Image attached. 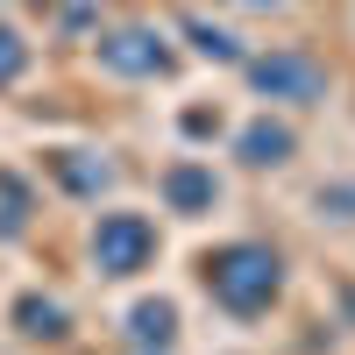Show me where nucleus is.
Listing matches in <instances>:
<instances>
[{
    "mask_svg": "<svg viewBox=\"0 0 355 355\" xmlns=\"http://www.w3.org/2000/svg\"><path fill=\"white\" fill-rule=\"evenodd\" d=\"M206 284L220 291V306H234V313H263V306L277 299V256L256 249V242H234V249H220L214 263H206Z\"/></svg>",
    "mask_w": 355,
    "mask_h": 355,
    "instance_id": "1",
    "label": "nucleus"
},
{
    "mask_svg": "<svg viewBox=\"0 0 355 355\" xmlns=\"http://www.w3.org/2000/svg\"><path fill=\"white\" fill-rule=\"evenodd\" d=\"M150 249H157V227L142 220V214H107V220H100V234H93L100 270H114V277L142 270V263H150Z\"/></svg>",
    "mask_w": 355,
    "mask_h": 355,
    "instance_id": "2",
    "label": "nucleus"
},
{
    "mask_svg": "<svg viewBox=\"0 0 355 355\" xmlns=\"http://www.w3.org/2000/svg\"><path fill=\"white\" fill-rule=\"evenodd\" d=\"M256 85H263V93L313 100L320 93V64H313V57H270V64H256Z\"/></svg>",
    "mask_w": 355,
    "mask_h": 355,
    "instance_id": "3",
    "label": "nucleus"
},
{
    "mask_svg": "<svg viewBox=\"0 0 355 355\" xmlns=\"http://www.w3.org/2000/svg\"><path fill=\"white\" fill-rule=\"evenodd\" d=\"M107 64H121V71H157L164 50H157L150 36H114V43H107Z\"/></svg>",
    "mask_w": 355,
    "mask_h": 355,
    "instance_id": "4",
    "label": "nucleus"
},
{
    "mask_svg": "<svg viewBox=\"0 0 355 355\" xmlns=\"http://www.w3.org/2000/svg\"><path fill=\"white\" fill-rule=\"evenodd\" d=\"M242 150H249V164H277V157L291 150V135H284V128H249Z\"/></svg>",
    "mask_w": 355,
    "mask_h": 355,
    "instance_id": "5",
    "label": "nucleus"
},
{
    "mask_svg": "<svg viewBox=\"0 0 355 355\" xmlns=\"http://www.w3.org/2000/svg\"><path fill=\"white\" fill-rule=\"evenodd\" d=\"M171 199H178V206L214 199V178H206V171H192V164H185V171H171Z\"/></svg>",
    "mask_w": 355,
    "mask_h": 355,
    "instance_id": "6",
    "label": "nucleus"
},
{
    "mask_svg": "<svg viewBox=\"0 0 355 355\" xmlns=\"http://www.w3.org/2000/svg\"><path fill=\"white\" fill-rule=\"evenodd\" d=\"M135 334L142 341H171V306H135Z\"/></svg>",
    "mask_w": 355,
    "mask_h": 355,
    "instance_id": "7",
    "label": "nucleus"
},
{
    "mask_svg": "<svg viewBox=\"0 0 355 355\" xmlns=\"http://www.w3.org/2000/svg\"><path fill=\"white\" fill-rule=\"evenodd\" d=\"M21 64H28V50H21V43L8 36V28H0V85H8V78H15Z\"/></svg>",
    "mask_w": 355,
    "mask_h": 355,
    "instance_id": "8",
    "label": "nucleus"
}]
</instances>
